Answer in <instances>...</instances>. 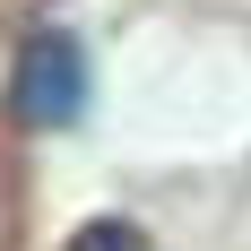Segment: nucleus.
Returning <instances> with one entry per match:
<instances>
[{"label":"nucleus","mask_w":251,"mask_h":251,"mask_svg":"<svg viewBox=\"0 0 251 251\" xmlns=\"http://www.w3.org/2000/svg\"><path fill=\"white\" fill-rule=\"evenodd\" d=\"M9 113L26 130H70L87 113V52H78V35H52V26L26 35L18 78H9Z\"/></svg>","instance_id":"1"},{"label":"nucleus","mask_w":251,"mask_h":251,"mask_svg":"<svg viewBox=\"0 0 251 251\" xmlns=\"http://www.w3.org/2000/svg\"><path fill=\"white\" fill-rule=\"evenodd\" d=\"M70 251H148V234L130 226V217H96V226H78Z\"/></svg>","instance_id":"2"}]
</instances>
